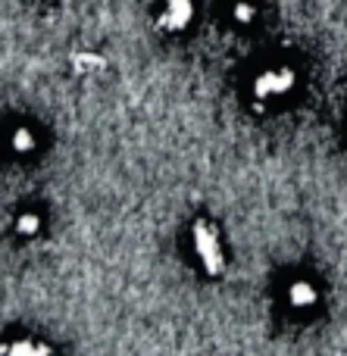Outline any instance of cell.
Wrapping results in <instances>:
<instances>
[{
  "label": "cell",
  "mask_w": 347,
  "mask_h": 356,
  "mask_svg": "<svg viewBox=\"0 0 347 356\" xmlns=\"http://www.w3.org/2000/svg\"><path fill=\"white\" fill-rule=\"evenodd\" d=\"M194 250H197L200 263H204L207 269H219V266H223L219 238H216V232H210L207 225H197V232H194Z\"/></svg>",
  "instance_id": "obj_3"
},
{
  "label": "cell",
  "mask_w": 347,
  "mask_h": 356,
  "mask_svg": "<svg viewBox=\"0 0 347 356\" xmlns=\"http://www.w3.org/2000/svg\"><path fill=\"white\" fill-rule=\"evenodd\" d=\"M38 228H41V219H38L35 213H25L22 219H19V232L29 238V234H38Z\"/></svg>",
  "instance_id": "obj_7"
},
{
  "label": "cell",
  "mask_w": 347,
  "mask_h": 356,
  "mask_svg": "<svg viewBox=\"0 0 347 356\" xmlns=\"http://www.w3.org/2000/svg\"><path fill=\"white\" fill-rule=\"evenodd\" d=\"M229 16H232V22L235 25H250L257 19V6H254V0H232V6H229Z\"/></svg>",
  "instance_id": "obj_5"
},
{
  "label": "cell",
  "mask_w": 347,
  "mask_h": 356,
  "mask_svg": "<svg viewBox=\"0 0 347 356\" xmlns=\"http://www.w3.org/2000/svg\"><path fill=\"white\" fill-rule=\"evenodd\" d=\"M288 303H291V309H313L319 303V288L313 282H294L291 288H288Z\"/></svg>",
  "instance_id": "obj_4"
},
{
  "label": "cell",
  "mask_w": 347,
  "mask_h": 356,
  "mask_svg": "<svg viewBox=\"0 0 347 356\" xmlns=\"http://www.w3.org/2000/svg\"><path fill=\"white\" fill-rule=\"evenodd\" d=\"M13 150H16V154H29L31 147H35V135H31L29 129H16L13 131Z\"/></svg>",
  "instance_id": "obj_6"
},
{
  "label": "cell",
  "mask_w": 347,
  "mask_h": 356,
  "mask_svg": "<svg viewBox=\"0 0 347 356\" xmlns=\"http://www.w3.org/2000/svg\"><path fill=\"white\" fill-rule=\"evenodd\" d=\"M294 81H298V75H294L291 66H266V69L257 72L254 94L260 100H279V97H285V94L291 91Z\"/></svg>",
  "instance_id": "obj_1"
},
{
  "label": "cell",
  "mask_w": 347,
  "mask_h": 356,
  "mask_svg": "<svg viewBox=\"0 0 347 356\" xmlns=\"http://www.w3.org/2000/svg\"><path fill=\"white\" fill-rule=\"evenodd\" d=\"M194 13H197L194 0H163L156 22H160L163 31H172L175 35V31H185L194 22Z\"/></svg>",
  "instance_id": "obj_2"
}]
</instances>
